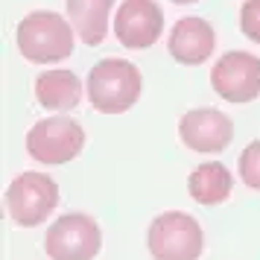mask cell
Listing matches in <instances>:
<instances>
[{"label": "cell", "mask_w": 260, "mask_h": 260, "mask_svg": "<svg viewBox=\"0 0 260 260\" xmlns=\"http://www.w3.org/2000/svg\"><path fill=\"white\" fill-rule=\"evenodd\" d=\"M211 88L228 103H251L260 96V59L231 50L213 64Z\"/></svg>", "instance_id": "obj_7"}, {"label": "cell", "mask_w": 260, "mask_h": 260, "mask_svg": "<svg viewBox=\"0 0 260 260\" xmlns=\"http://www.w3.org/2000/svg\"><path fill=\"white\" fill-rule=\"evenodd\" d=\"M216 47V32L205 18H181L170 29V56L178 64H202Z\"/></svg>", "instance_id": "obj_10"}, {"label": "cell", "mask_w": 260, "mask_h": 260, "mask_svg": "<svg viewBox=\"0 0 260 260\" xmlns=\"http://www.w3.org/2000/svg\"><path fill=\"white\" fill-rule=\"evenodd\" d=\"M36 100L38 106L56 111L76 108L82 100V82L73 71H44L36 79Z\"/></svg>", "instance_id": "obj_11"}, {"label": "cell", "mask_w": 260, "mask_h": 260, "mask_svg": "<svg viewBox=\"0 0 260 260\" xmlns=\"http://www.w3.org/2000/svg\"><path fill=\"white\" fill-rule=\"evenodd\" d=\"M173 3H196V0H173Z\"/></svg>", "instance_id": "obj_16"}, {"label": "cell", "mask_w": 260, "mask_h": 260, "mask_svg": "<svg viewBox=\"0 0 260 260\" xmlns=\"http://www.w3.org/2000/svg\"><path fill=\"white\" fill-rule=\"evenodd\" d=\"M44 248L50 260H94L103 248V234L88 213H64L47 228Z\"/></svg>", "instance_id": "obj_6"}, {"label": "cell", "mask_w": 260, "mask_h": 260, "mask_svg": "<svg viewBox=\"0 0 260 260\" xmlns=\"http://www.w3.org/2000/svg\"><path fill=\"white\" fill-rule=\"evenodd\" d=\"M59 205V184L44 173H21L6 187V211L15 225H41Z\"/></svg>", "instance_id": "obj_4"}, {"label": "cell", "mask_w": 260, "mask_h": 260, "mask_svg": "<svg viewBox=\"0 0 260 260\" xmlns=\"http://www.w3.org/2000/svg\"><path fill=\"white\" fill-rule=\"evenodd\" d=\"M15 41L29 61H64L73 53V26L56 12H32L18 24Z\"/></svg>", "instance_id": "obj_2"}, {"label": "cell", "mask_w": 260, "mask_h": 260, "mask_svg": "<svg viewBox=\"0 0 260 260\" xmlns=\"http://www.w3.org/2000/svg\"><path fill=\"white\" fill-rule=\"evenodd\" d=\"M143 88L141 71L126 59H106L94 64L88 73V96L91 106L103 114H123L129 111Z\"/></svg>", "instance_id": "obj_1"}, {"label": "cell", "mask_w": 260, "mask_h": 260, "mask_svg": "<svg viewBox=\"0 0 260 260\" xmlns=\"http://www.w3.org/2000/svg\"><path fill=\"white\" fill-rule=\"evenodd\" d=\"M111 6H114V0H68L71 24L88 47H96L106 41Z\"/></svg>", "instance_id": "obj_12"}, {"label": "cell", "mask_w": 260, "mask_h": 260, "mask_svg": "<svg viewBox=\"0 0 260 260\" xmlns=\"http://www.w3.org/2000/svg\"><path fill=\"white\" fill-rule=\"evenodd\" d=\"M240 29L243 36L260 44V0H246L240 9Z\"/></svg>", "instance_id": "obj_15"}, {"label": "cell", "mask_w": 260, "mask_h": 260, "mask_svg": "<svg viewBox=\"0 0 260 260\" xmlns=\"http://www.w3.org/2000/svg\"><path fill=\"white\" fill-rule=\"evenodd\" d=\"M85 132L73 117H47L38 120L26 135V152L36 158L38 164H68L71 158L82 152Z\"/></svg>", "instance_id": "obj_5"}, {"label": "cell", "mask_w": 260, "mask_h": 260, "mask_svg": "<svg viewBox=\"0 0 260 260\" xmlns=\"http://www.w3.org/2000/svg\"><path fill=\"white\" fill-rule=\"evenodd\" d=\"M146 246L152 260H199L205 248V234L190 213L167 211L152 219Z\"/></svg>", "instance_id": "obj_3"}, {"label": "cell", "mask_w": 260, "mask_h": 260, "mask_svg": "<svg viewBox=\"0 0 260 260\" xmlns=\"http://www.w3.org/2000/svg\"><path fill=\"white\" fill-rule=\"evenodd\" d=\"M231 187H234V178L228 173V167L219 164V161L199 164L187 178L190 196L199 205H222L231 196Z\"/></svg>", "instance_id": "obj_13"}, {"label": "cell", "mask_w": 260, "mask_h": 260, "mask_svg": "<svg viewBox=\"0 0 260 260\" xmlns=\"http://www.w3.org/2000/svg\"><path fill=\"white\" fill-rule=\"evenodd\" d=\"M164 32V12L155 0H123L114 15V36L123 47L146 50Z\"/></svg>", "instance_id": "obj_8"}, {"label": "cell", "mask_w": 260, "mask_h": 260, "mask_svg": "<svg viewBox=\"0 0 260 260\" xmlns=\"http://www.w3.org/2000/svg\"><path fill=\"white\" fill-rule=\"evenodd\" d=\"M240 178L251 190H260V141H251L240 155Z\"/></svg>", "instance_id": "obj_14"}, {"label": "cell", "mask_w": 260, "mask_h": 260, "mask_svg": "<svg viewBox=\"0 0 260 260\" xmlns=\"http://www.w3.org/2000/svg\"><path fill=\"white\" fill-rule=\"evenodd\" d=\"M178 138L181 143L202 155L222 152L234 138V123L228 114L216 108H193L178 120Z\"/></svg>", "instance_id": "obj_9"}]
</instances>
